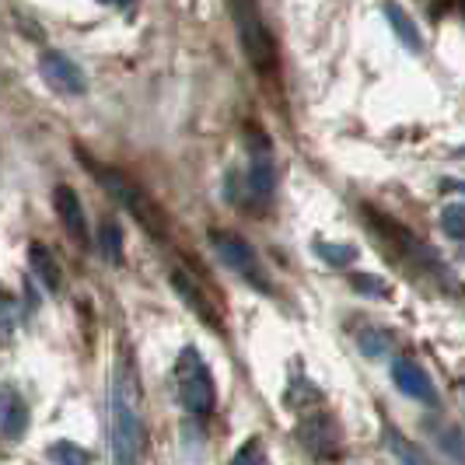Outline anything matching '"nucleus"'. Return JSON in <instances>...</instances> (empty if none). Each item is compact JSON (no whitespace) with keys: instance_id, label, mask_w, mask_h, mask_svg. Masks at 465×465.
Segmentation results:
<instances>
[{"instance_id":"f257e3e1","label":"nucleus","mask_w":465,"mask_h":465,"mask_svg":"<svg viewBox=\"0 0 465 465\" xmlns=\"http://www.w3.org/2000/svg\"><path fill=\"white\" fill-rule=\"evenodd\" d=\"M109 438H113V459L116 462H137L147 444V427L140 417V392L134 368L119 364L113 392H109Z\"/></svg>"},{"instance_id":"f03ea898","label":"nucleus","mask_w":465,"mask_h":465,"mask_svg":"<svg viewBox=\"0 0 465 465\" xmlns=\"http://www.w3.org/2000/svg\"><path fill=\"white\" fill-rule=\"evenodd\" d=\"M175 396L189 420L203 423L217 410V385L196 347H183L175 357Z\"/></svg>"},{"instance_id":"7ed1b4c3","label":"nucleus","mask_w":465,"mask_h":465,"mask_svg":"<svg viewBox=\"0 0 465 465\" xmlns=\"http://www.w3.org/2000/svg\"><path fill=\"white\" fill-rule=\"evenodd\" d=\"M273 189H277L273 147L262 134H249V172L245 179L228 175V200L238 207H262L273 200Z\"/></svg>"},{"instance_id":"20e7f679","label":"nucleus","mask_w":465,"mask_h":465,"mask_svg":"<svg viewBox=\"0 0 465 465\" xmlns=\"http://www.w3.org/2000/svg\"><path fill=\"white\" fill-rule=\"evenodd\" d=\"M232 22L245 60L256 67V74L273 77L277 74V46H273V35L266 28L259 0H232Z\"/></svg>"},{"instance_id":"39448f33","label":"nucleus","mask_w":465,"mask_h":465,"mask_svg":"<svg viewBox=\"0 0 465 465\" xmlns=\"http://www.w3.org/2000/svg\"><path fill=\"white\" fill-rule=\"evenodd\" d=\"M210 242H213V252L224 259V266L234 270V273L245 280L249 287H256V291H262V294H270V291H273V283H270V277H266V270H262V262H259L256 249H252L242 234L210 232Z\"/></svg>"},{"instance_id":"423d86ee","label":"nucleus","mask_w":465,"mask_h":465,"mask_svg":"<svg viewBox=\"0 0 465 465\" xmlns=\"http://www.w3.org/2000/svg\"><path fill=\"white\" fill-rule=\"evenodd\" d=\"M84 168H88V172H92L94 179L102 183V189H105V193H109V196L116 200L119 207H123V210H130V213L137 217V221H140V224H143V228H151V232H158V217H154V210L147 207V200L140 196V189L134 186L130 179H123L119 172H109V168H102V164H92V162H88V158H84Z\"/></svg>"},{"instance_id":"0eeeda50","label":"nucleus","mask_w":465,"mask_h":465,"mask_svg":"<svg viewBox=\"0 0 465 465\" xmlns=\"http://www.w3.org/2000/svg\"><path fill=\"white\" fill-rule=\"evenodd\" d=\"M35 67H39L43 81H46L53 92L84 94V88H88L84 70L77 67L67 53H60V49H43V53H39V60H35Z\"/></svg>"},{"instance_id":"6e6552de","label":"nucleus","mask_w":465,"mask_h":465,"mask_svg":"<svg viewBox=\"0 0 465 465\" xmlns=\"http://www.w3.org/2000/svg\"><path fill=\"white\" fill-rule=\"evenodd\" d=\"M53 207H56V217H60L67 238H74L81 249H92V234H88V217H84V207H81V196L70 186H56L53 189Z\"/></svg>"},{"instance_id":"1a4fd4ad","label":"nucleus","mask_w":465,"mask_h":465,"mask_svg":"<svg viewBox=\"0 0 465 465\" xmlns=\"http://www.w3.org/2000/svg\"><path fill=\"white\" fill-rule=\"evenodd\" d=\"M392 381L399 385V392L427 406H438V389L430 381V374L420 368L413 357H396L392 361Z\"/></svg>"},{"instance_id":"9d476101","label":"nucleus","mask_w":465,"mask_h":465,"mask_svg":"<svg viewBox=\"0 0 465 465\" xmlns=\"http://www.w3.org/2000/svg\"><path fill=\"white\" fill-rule=\"evenodd\" d=\"M172 291H175V294H179V302H186L189 312H196L207 326L221 329V312H217V304H213V298H210L196 280H193L189 270H172Z\"/></svg>"},{"instance_id":"9b49d317","label":"nucleus","mask_w":465,"mask_h":465,"mask_svg":"<svg viewBox=\"0 0 465 465\" xmlns=\"http://www.w3.org/2000/svg\"><path fill=\"white\" fill-rule=\"evenodd\" d=\"M28 430V406L15 385H0V438L22 441Z\"/></svg>"},{"instance_id":"f8f14e48","label":"nucleus","mask_w":465,"mask_h":465,"mask_svg":"<svg viewBox=\"0 0 465 465\" xmlns=\"http://www.w3.org/2000/svg\"><path fill=\"white\" fill-rule=\"evenodd\" d=\"M381 15H385L389 28L396 32V39L402 43V49L413 53V56H420V53H423V32L417 28L413 15H410L406 7H399L396 0H381Z\"/></svg>"},{"instance_id":"ddd939ff","label":"nucleus","mask_w":465,"mask_h":465,"mask_svg":"<svg viewBox=\"0 0 465 465\" xmlns=\"http://www.w3.org/2000/svg\"><path fill=\"white\" fill-rule=\"evenodd\" d=\"M298 438L304 441V448H312V455L322 459L326 455L322 444L336 441V423L322 410H308V413H302V423H298Z\"/></svg>"},{"instance_id":"4468645a","label":"nucleus","mask_w":465,"mask_h":465,"mask_svg":"<svg viewBox=\"0 0 465 465\" xmlns=\"http://www.w3.org/2000/svg\"><path fill=\"white\" fill-rule=\"evenodd\" d=\"M28 266H32V273L39 277V283L46 287L49 294L60 291V262L53 259V252H49L46 245H39V242L28 245Z\"/></svg>"},{"instance_id":"2eb2a0df","label":"nucleus","mask_w":465,"mask_h":465,"mask_svg":"<svg viewBox=\"0 0 465 465\" xmlns=\"http://www.w3.org/2000/svg\"><path fill=\"white\" fill-rule=\"evenodd\" d=\"M94 249H98V256L105 259L109 266H123V228H119L116 221H105V224L98 228Z\"/></svg>"},{"instance_id":"dca6fc26","label":"nucleus","mask_w":465,"mask_h":465,"mask_svg":"<svg viewBox=\"0 0 465 465\" xmlns=\"http://www.w3.org/2000/svg\"><path fill=\"white\" fill-rule=\"evenodd\" d=\"M357 347H361V353H364L368 361H381V357H389L392 340H389L381 329L364 326V329H357Z\"/></svg>"},{"instance_id":"f3484780","label":"nucleus","mask_w":465,"mask_h":465,"mask_svg":"<svg viewBox=\"0 0 465 465\" xmlns=\"http://www.w3.org/2000/svg\"><path fill=\"white\" fill-rule=\"evenodd\" d=\"M315 256L326 259L329 266H350L357 259V249L353 245H343V242H326V238H315Z\"/></svg>"},{"instance_id":"a211bd4d","label":"nucleus","mask_w":465,"mask_h":465,"mask_svg":"<svg viewBox=\"0 0 465 465\" xmlns=\"http://www.w3.org/2000/svg\"><path fill=\"white\" fill-rule=\"evenodd\" d=\"M438 224H441V232L448 238H455V242H465V203H448L441 210V217H438Z\"/></svg>"},{"instance_id":"6ab92c4d","label":"nucleus","mask_w":465,"mask_h":465,"mask_svg":"<svg viewBox=\"0 0 465 465\" xmlns=\"http://www.w3.org/2000/svg\"><path fill=\"white\" fill-rule=\"evenodd\" d=\"M46 455H49V462H77V465H88L94 459L92 451L77 448L74 441H53Z\"/></svg>"},{"instance_id":"aec40b11","label":"nucleus","mask_w":465,"mask_h":465,"mask_svg":"<svg viewBox=\"0 0 465 465\" xmlns=\"http://www.w3.org/2000/svg\"><path fill=\"white\" fill-rule=\"evenodd\" d=\"M385 444H389V448L396 451V455L402 459V462H427V455H423L420 448H413V444L406 441V438L399 434V430L392 427V423H385Z\"/></svg>"},{"instance_id":"412c9836","label":"nucleus","mask_w":465,"mask_h":465,"mask_svg":"<svg viewBox=\"0 0 465 465\" xmlns=\"http://www.w3.org/2000/svg\"><path fill=\"white\" fill-rule=\"evenodd\" d=\"M350 283H353V291L371 294V298H389L392 294V287L381 277H371V273H350Z\"/></svg>"},{"instance_id":"4be33fe9","label":"nucleus","mask_w":465,"mask_h":465,"mask_svg":"<svg viewBox=\"0 0 465 465\" xmlns=\"http://www.w3.org/2000/svg\"><path fill=\"white\" fill-rule=\"evenodd\" d=\"M438 438H441V448L451 459L465 462V434L459 427H438Z\"/></svg>"},{"instance_id":"5701e85b","label":"nucleus","mask_w":465,"mask_h":465,"mask_svg":"<svg viewBox=\"0 0 465 465\" xmlns=\"http://www.w3.org/2000/svg\"><path fill=\"white\" fill-rule=\"evenodd\" d=\"M18 322V302L0 287V329H11Z\"/></svg>"},{"instance_id":"b1692460","label":"nucleus","mask_w":465,"mask_h":465,"mask_svg":"<svg viewBox=\"0 0 465 465\" xmlns=\"http://www.w3.org/2000/svg\"><path fill=\"white\" fill-rule=\"evenodd\" d=\"M234 462H262V448H259V438L245 444L242 451H234Z\"/></svg>"},{"instance_id":"393cba45","label":"nucleus","mask_w":465,"mask_h":465,"mask_svg":"<svg viewBox=\"0 0 465 465\" xmlns=\"http://www.w3.org/2000/svg\"><path fill=\"white\" fill-rule=\"evenodd\" d=\"M444 189H455V193H465V183H455V179H444Z\"/></svg>"},{"instance_id":"a878e982","label":"nucleus","mask_w":465,"mask_h":465,"mask_svg":"<svg viewBox=\"0 0 465 465\" xmlns=\"http://www.w3.org/2000/svg\"><path fill=\"white\" fill-rule=\"evenodd\" d=\"M98 4H113V7H123V4H130V0H98Z\"/></svg>"},{"instance_id":"bb28decb","label":"nucleus","mask_w":465,"mask_h":465,"mask_svg":"<svg viewBox=\"0 0 465 465\" xmlns=\"http://www.w3.org/2000/svg\"><path fill=\"white\" fill-rule=\"evenodd\" d=\"M455 154H459V158H465V143H462V147H459V151H455Z\"/></svg>"}]
</instances>
